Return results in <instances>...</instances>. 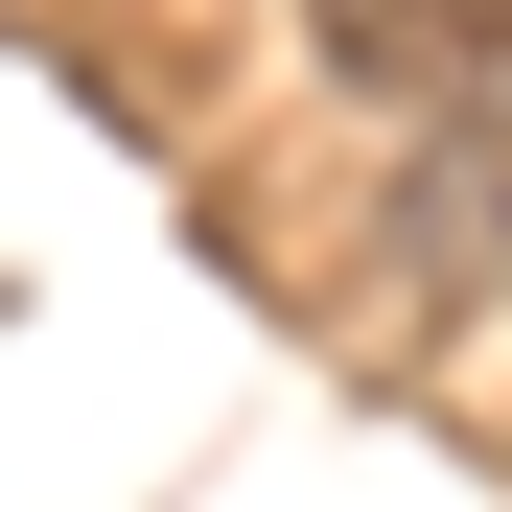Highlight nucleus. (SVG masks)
<instances>
[{
	"mask_svg": "<svg viewBox=\"0 0 512 512\" xmlns=\"http://www.w3.org/2000/svg\"><path fill=\"white\" fill-rule=\"evenodd\" d=\"M303 47L419 117V94H489V70H512V0H303Z\"/></svg>",
	"mask_w": 512,
	"mask_h": 512,
	"instance_id": "nucleus-1",
	"label": "nucleus"
}]
</instances>
